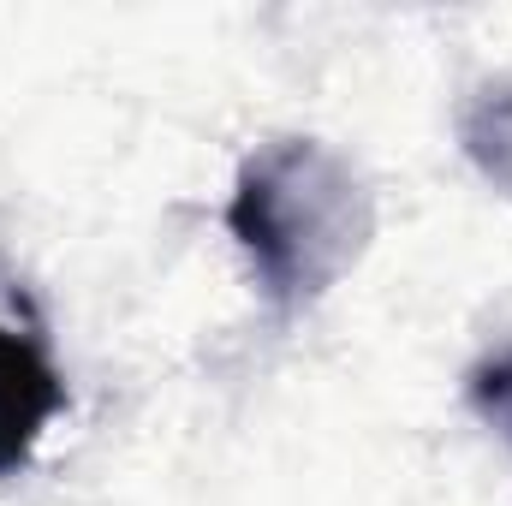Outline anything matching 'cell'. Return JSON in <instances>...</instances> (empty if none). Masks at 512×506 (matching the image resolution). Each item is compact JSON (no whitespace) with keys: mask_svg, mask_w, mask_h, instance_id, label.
<instances>
[{"mask_svg":"<svg viewBox=\"0 0 512 506\" xmlns=\"http://www.w3.org/2000/svg\"><path fill=\"white\" fill-rule=\"evenodd\" d=\"M227 233L251 256L262 292L280 310L316 304L376 233L370 185L316 137H274L239 167L227 197Z\"/></svg>","mask_w":512,"mask_h":506,"instance_id":"6da1fadb","label":"cell"},{"mask_svg":"<svg viewBox=\"0 0 512 506\" xmlns=\"http://www.w3.org/2000/svg\"><path fill=\"white\" fill-rule=\"evenodd\" d=\"M66 411V381L30 334L0 328V477L24 471L42 429Z\"/></svg>","mask_w":512,"mask_h":506,"instance_id":"7a4b0ae2","label":"cell"},{"mask_svg":"<svg viewBox=\"0 0 512 506\" xmlns=\"http://www.w3.org/2000/svg\"><path fill=\"white\" fill-rule=\"evenodd\" d=\"M459 143H465V155L477 161V173L512 197V78L483 84V90L465 102V114H459Z\"/></svg>","mask_w":512,"mask_h":506,"instance_id":"3957f363","label":"cell"},{"mask_svg":"<svg viewBox=\"0 0 512 506\" xmlns=\"http://www.w3.org/2000/svg\"><path fill=\"white\" fill-rule=\"evenodd\" d=\"M465 399H471V411L512 447V346L495 352V358H483V364L465 376Z\"/></svg>","mask_w":512,"mask_h":506,"instance_id":"277c9868","label":"cell"}]
</instances>
